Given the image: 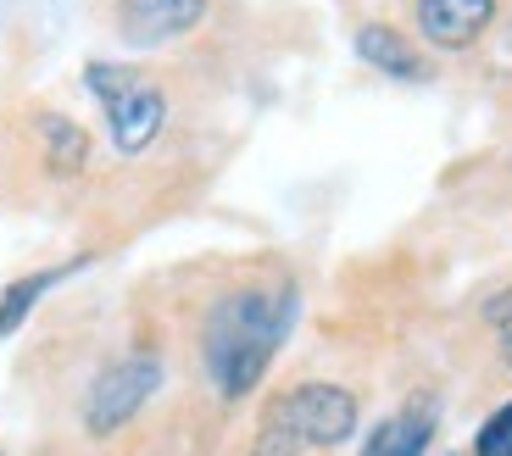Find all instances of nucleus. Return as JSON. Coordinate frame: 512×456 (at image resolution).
<instances>
[{
    "label": "nucleus",
    "mask_w": 512,
    "mask_h": 456,
    "mask_svg": "<svg viewBox=\"0 0 512 456\" xmlns=\"http://www.w3.org/2000/svg\"><path fill=\"white\" fill-rule=\"evenodd\" d=\"M0 456H6V451H0Z\"/></svg>",
    "instance_id": "16"
},
{
    "label": "nucleus",
    "mask_w": 512,
    "mask_h": 456,
    "mask_svg": "<svg viewBox=\"0 0 512 456\" xmlns=\"http://www.w3.org/2000/svg\"><path fill=\"white\" fill-rule=\"evenodd\" d=\"M78 267H90V256H73V262H56V267H34V273H23V279L6 284V290H0V340H12V334L28 323V312H34L62 279H73Z\"/></svg>",
    "instance_id": "10"
},
{
    "label": "nucleus",
    "mask_w": 512,
    "mask_h": 456,
    "mask_svg": "<svg viewBox=\"0 0 512 456\" xmlns=\"http://www.w3.org/2000/svg\"><path fill=\"white\" fill-rule=\"evenodd\" d=\"M501 412H507V423H512V401H501Z\"/></svg>",
    "instance_id": "14"
},
{
    "label": "nucleus",
    "mask_w": 512,
    "mask_h": 456,
    "mask_svg": "<svg viewBox=\"0 0 512 456\" xmlns=\"http://www.w3.org/2000/svg\"><path fill=\"white\" fill-rule=\"evenodd\" d=\"M156 384H162V356L151 351H128L117 362H106L84 390V406H78L84 434L90 440H117L123 429H134V418L151 406Z\"/></svg>",
    "instance_id": "4"
},
{
    "label": "nucleus",
    "mask_w": 512,
    "mask_h": 456,
    "mask_svg": "<svg viewBox=\"0 0 512 456\" xmlns=\"http://www.w3.org/2000/svg\"><path fill=\"white\" fill-rule=\"evenodd\" d=\"M295 323V284L290 279H256L234 284L201 312L195 329V362H201L206 390L223 406L262 390L273 356L284 351Z\"/></svg>",
    "instance_id": "1"
},
{
    "label": "nucleus",
    "mask_w": 512,
    "mask_h": 456,
    "mask_svg": "<svg viewBox=\"0 0 512 456\" xmlns=\"http://www.w3.org/2000/svg\"><path fill=\"white\" fill-rule=\"evenodd\" d=\"M501 0H412V28L429 51L462 56L496 28Z\"/></svg>",
    "instance_id": "5"
},
{
    "label": "nucleus",
    "mask_w": 512,
    "mask_h": 456,
    "mask_svg": "<svg viewBox=\"0 0 512 456\" xmlns=\"http://www.w3.org/2000/svg\"><path fill=\"white\" fill-rule=\"evenodd\" d=\"M245 456H312V451L295 440L290 429H279L273 418H262V423H256V434H251V445H245Z\"/></svg>",
    "instance_id": "12"
},
{
    "label": "nucleus",
    "mask_w": 512,
    "mask_h": 456,
    "mask_svg": "<svg viewBox=\"0 0 512 456\" xmlns=\"http://www.w3.org/2000/svg\"><path fill=\"white\" fill-rule=\"evenodd\" d=\"M435 429H440V401L429 390H418V395H407L390 418L373 423L368 440L357 445V456H429Z\"/></svg>",
    "instance_id": "7"
},
{
    "label": "nucleus",
    "mask_w": 512,
    "mask_h": 456,
    "mask_svg": "<svg viewBox=\"0 0 512 456\" xmlns=\"http://www.w3.org/2000/svg\"><path fill=\"white\" fill-rule=\"evenodd\" d=\"M479 323H485V334H490L496 368L512 373V284H507V290H496L485 306H479Z\"/></svg>",
    "instance_id": "11"
},
{
    "label": "nucleus",
    "mask_w": 512,
    "mask_h": 456,
    "mask_svg": "<svg viewBox=\"0 0 512 456\" xmlns=\"http://www.w3.org/2000/svg\"><path fill=\"white\" fill-rule=\"evenodd\" d=\"M84 89L95 95L106 117V134H112L117 156H145L167 128V89L156 84V73L134 62H84Z\"/></svg>",
    "instance_id": "2"
},
{
    "label": "nucleus",
    "mask_w": 512,
    "mask_h": 456,
    "mask_svg": "<svg viewBox=\"0 0 512 456\" xmlns=\"http://www.w3.org/2000/svg\"><path fill=\"white\" fill-rule=\"evenodd\" d=\"M206 12H212V0H117L112 28L134 51H156V45H173V39L195 34Z\"/></svg>",
    "instance_id": "6"
},
{
    "label": "nucleus",
    "mask_w": 512,
    "mask_h": 456,
    "mask_svg": "<svg viewBox=\"0 0 512 456\" xmlns=\"http://www.w3.org/2000/svg\"><path fill=\"white\" fill-rule=\"evenodd\" d=\"M34 145H39L45 173H56V178H78L95 156V140L67 112H34Z\"/></svg>",
    "instance_id": "9"
},
{
    "label": "nucleus",
    "mask_w": 512,
    "mask_h": 456,
    "mask_svg": "<svg viewBox=\"0 0 512 456\" xmlns=\"http://www.w3.org/2000/svg\"><path fill=\"white\" fill-rule=\"evenodd\" d=\"M262 418H273L279 429H290L295 440L307 445L312 456H323V451H340L357 434L362 401H357V390H346V384H334V379H301L273 395L262 406Z\"/></svg>",
    "instance_id": "3"
},
{
    "label": "nucleus",
    "mask_w": 512,
    "mask_h": 456,
    "mask_svg": "<svg viewBox=\"0 0 512 456\" xmlns=\"http://www.w3.org/2000/svg\"><path fill=\"white\" fill-rule=\"evenodd\" d=\"M507 51H512V28H507Z\"/></svg>",
    "instance_id": "15"
},
{
    "label": "nucleus",
    "mask_w": 512,
    "mask_h": 456,
    "mask_svg": "<svg viewBox=\"0 0 512 456\" xmlns=\"http://www.w3.org/2000/svg\"><path fill=\"white\" fill-rule=\"evenodd\" d=\"M351 45H357V62H368L373 73L396 78V84H429V78H435V62L423 56V45H418V39H412L407 28L384 23V17L362 23Z\"/></svg>",
    "instance_id": "8"
},
{
    "label": "nucleus",
    "mask_w": 512,
    "mask_h": 456,
    "mask_svg": "<svg viewBox=\"0 0 512 456\" xmlns=\"http://www.w3.org/2000/svg\"><path fill=\"white\" fill-rule=\"evenodd\" d=\"M474 456H512V423H507V412H490L485 423H479V434H474Z\"/></svg>",
    "instance_id": "13"
}]
</instances>
